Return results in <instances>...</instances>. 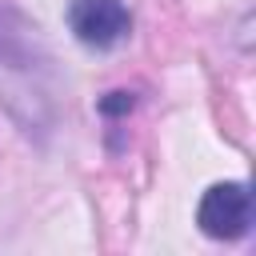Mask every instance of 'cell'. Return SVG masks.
<instances>
[{"mask_svg": "<svg viewBox=\"0 0 256 256\" xmlns=\"http://www.w3.org/2000/svg\"><path fill=\"white\" fill-rule=\"evenodd\" d=\"M100 116H108V120H120V116H128L132 108H136V92H124V88H116V92H108V96H100Z\"/></svg>", "mask_w": 256, "mask_h": 256, "instance_id": "cell-4", "label": "cell"}, {"mask_svg": "<svg viewBox=\"0 0 256 256\" xmlns=\"http://www.w3.org/2000/svg\"><path fill=\"white\" fill-rule=\"evenodd\" d=\"M68 32L84 48L108 52L132 36V12L124 0H72L68 4Z\"/></svg>", "mask_w": 256, "mask_h": 256, "instance_id": "cell-3", "label": "cell"}, {"mask_svg": "<svg viewBox=\"0 0 256 256\" xmlns=\"http://www.w3.org/2000/svg\"><path fill=\"white\" fill-rule=\"evenodd\" d=\"M196 224L212 240H240L252 228V192L244 180L212 184L196 204Z\"/></svg>", "mask_w": 256, "mask_h": 256, "instance_id": "cell-2", "label": "cell"}, {"mask_svg": "<svg viewBox=\"0 0 256 256\" xmlns=\"http://www.w3.org/2000/svg\"><path fill=\"white\" fill-rule=\"evenodd\" d=\"M0 100L24 132H48L56 120V72L40 28L16 8H0Z\"/></svg>", "mask_w": 256, "mask_h": 256, "instance_id": "cell-1", "label": "cell"}]
</instances>
